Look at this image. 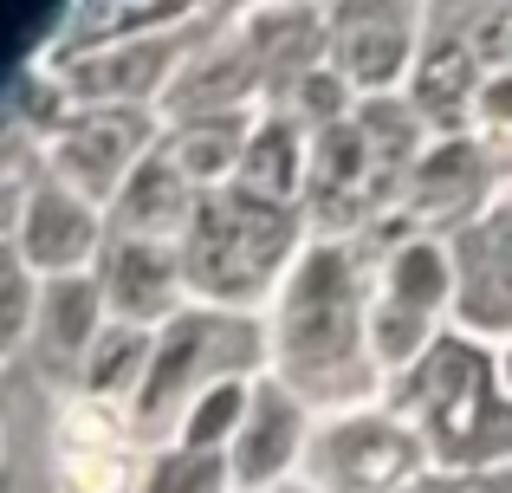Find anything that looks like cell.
<instances>
[{"label": "cell", "mask_w": 512, "mask_h": 493, "mask_svg": "<svg viewBox=\"0 0 512 493\" xmlns=\"http://www.w3.org/2000/svg\"><path fill=\"white\" fill-rule=\"evenodd\" d=\"M396 416L422 435L441 474H493L512 468V396L500 383V357L467 331H441L435 351L402 377Z\"/></svg>", "instance_id": "7a4b0ae2"}, {"label": "cell", "mask_w": 512, "mask_h": 493, "mask_svg": "<svg viewBox=\"0 0 512 493\" xmlns=\"http://www.w3.org/2000/svg\"><path fill=\"white\" fill-rule=\"evenodd\" d=\"M98 286H104V305H111V325H169L182 305L175 292L188 286L182 273V247H163V241H104L98 253Z\"/></svg>", "instance_id": "9c48e42d"}, {"label": "cell", "mask_w": 512, "mask_h": 493, "mask_svg": "<svg viewBox=\"0 0 512 493\" xmlns=\"http://www.w3.org/2000/svg\"><path fill=\"white\" fill-rule=\"evenodd\" d=\"M273 493H318V487H273Z\"/></svg>", "instance_id": "83f0119b"}, {"label": "cell", "mask_w": 512, "mask_h": 493, "mask_svg": "<svg viewBox=\"0 0 512 493\" xmlns=\"http://www.w3.org/2000/svg\"><path fill=\"white\" fill-rule=\"evenodd\" d=\"M402 493H467V481H448V474H428V481L402 487Z\"/></svg>", "instance_id": "484cf974"}, {"label": "cell", "mask_w": 512, "mask_h": 493, "mask_svg": "<svg viewBox=\"0 0 512 493\" xmlns=\"http://www.w3.org/2000/svg\"><path fill=\"white\" fill-rule=\"evenodd\" d=\"M305 468H312L318 493H402L415 481H428V448L422 435L402 416H383V409H344L305 448Z\"/></svg>", "instance_id": "5b68a950"}, {"label": "cell", "mask_w": 512, "mask_h": 493, "mask_svg": "<svg viewBox=\"0 0 512 493\" xmlns=\"http://www.w3.org/2000/svg\"><path fill=\"white\" fill-rule=\"evenodd\" d=\"M260 351H266V338H260L253 318L214 312V305H182V312L156 331L150 377H143L137 403H130V422H137V429H163L169 416H188L208 390L247 383L240 370L260 364Z\"/></svg>", "instance_id": "277c9868"}, {"label": "cell", "mask_w": 512, "mask_h": 493, "mask_svg": "<svg viewBox=\"0 0 512 493\" xmlns=\"http://www.w3.org/2000/svg\"><path fill=\"white\" fill-rule=\"evenodd\" d=\"M111 228H98V208L85 195H72L65 182H39L20 202V221H13V253L33 266L39 279H72L85 260H98Z\"/></svg>", "instance_id": "52a82bcc"}, {"label": "cell", "mask_w": 512, "mask_h": 493, "mask_svg": "<svg viewBox=\"0 0 512 493\" xmlns=\"http://www.w3.org/2000/svg\"><path fill=\"white\" fill-rule=\"evenodd\" d=\"M409 13L402 7H370V13H344L338 26V72L350 91L363 98H396V78L409 65Z\"/></svg>", "instance_id": "7c38bea8"}, {"label": "cell", "mask_w": 512, "mask_h": 493, "mask_svg": "<svg viewBox=\"0 0 512 493\" xmlns=\"http://www.w3.org/2000/svg\"><path fill=\"white\" fill-rule=\"evenodd\" d=\"M500 383H506V396H512V338H506V351H500Z\"/></svg>", "instance_id": "4316f807"}, {"label": "cell", "mask_w": 512, "mask_h": 493, "mask_svg": "<svg viewBox=\"0 0 512 493\" xmlns=\"http://www.w3.org/2000/svg\"><path fill=\"white\" fill-rule=\"evenodd\" d=\"M480 117L487 124H512V72H493L480 85Z\"/></svg>", "instance_id": "cb8c5ba5"}, {"label": "cell", "mask_w": 512, "mask_h": 493, "mask_svg": "<svg viewBox=\"0 0 512 493\" xmlns=\"http://www.w3.org/2000/svg\"><path fill=\"white\" fill-rule=\"evenodd\" d=\"M227 487H234V461L227 455H188V448L163 455L150 474V493H227Z\"/></svg>", "instance_id": "603a6c76"}, {"label": "cell", "mask_w": 512, "mask_h": 493, "mask_svg": "<svg viewBox=\"0 0 512 493\" xmlns=\"http://www.w3.org/2000/svg\"><path fill=\"white\" fill-rule=\"evenodd\" d=\"M59 487L65 493H130V455L111 422V403H91L65 416V448H59Z\"/></svg>", "instance_id": "4fadbf2b"}, {"label": "cell", "mask_w": 512, "mask_h": 493, "mask_svg": "<svg viewBox=\"0 0 512 493\" xmlns=\"http://www.w3.org/2000/svg\"><path fill=\"white\" fill-rule=\"evenodd\" d=\"M480 85H487V78H474L467 39H435L422 72H415V85H409V104L415 111H435V117H454L467 104V91H480Z\"/></svg>", "instance_id": "ffe728a7"}, {"label": "cell", "mask_w": 512, "mask_h": 493, "mask_svg": "<svg viewBox=\"0 0 512 493\" xmlns=\"http://www.w3.org/2000/svg\"><path fill=\"white\" fill-rule=\"evenodd\" d=\"M383 299H402L415 312L441 318L461 299V273H454V247L441 241H402L383 266Z\"/></svg>", "instance_id": "ac0fdd59"}, {"label": "cell", "mask_w": 512, "mask_h": 493, "mask_svg": "<svg viewBox=\"0 0 512 493\" xmlns=\"http://www.w3.org/2000/svg\"><path fill=\"white\" fill-rule=\"evenodd\" d=\"M247 403H253V383H221V390H208L182 416V448L188 455H227L240 422H247Z\"/></svg>", "instance_id": "44dd1931"}, {"label": "cell", "mask_w": 512, "mask_h": 493, "mask_svg": "<svg viewBox=\"0 0 512 493\" xmlns=\"http://www.w3.org/2000/svg\"><path fill=\"white\" fill-rule=\"evenodd\" d=\"M273 377L299 403H357L370 390L376 357H370V312L357 292V266L338 241H318L299 253V266L279 286L273 318Z\"/></svg>", "instance_id": "6da1fadb"}, {"label": "cell", "mask_w": 512, "mask_h": 493, "mask_svg": "<svg viewBox=\"0 0 512 493\" xmlns=\"http://www.w3.org/2000/svg\"><path fill=\"white\" fill-rule=\"evenodd\" d=\"M247 143H253V130H240V117H201V124L175 130V143H169L163 156L188 176V189H195V195H214V189H234L227 176H240Z\"/></svg>", "instance_id": "e0dca14e"}, {"label": "cell", "mask_w": 512, "mask_h": 493, "mask_svg": "<svg viewBox=\"0 0 512 493\" xmlns=\"http://www.w3.org/2000/svg\"><path fill=\"white\" fill-rule=\"evenodd\" d=\"M201 195L188 189V176L169 163L163 150L124 182V195L111 202V241H163V247H182L188 221H195Z\"/></svg>", "instance_id": "8fae6325"}, {"label": "cell", "mask_w": 512, "mask_h": 493, "mask_svg": "<svg viewBox=\"0 0 512 493\" xmlns=\"http://www.w3.org/2000/svg\"><path fill=\"white\" fill-rule=\"evenodd\" d=\"M163 65H169V46H156V39H137V46H104L98 59L72 65L65 98H78L85 111H124V104L150 98V91L163 85Z\"/></svg>", "instance_id": "5bb4252c"}, {"label": "cell", "mask_w": 512, "mask_h": 493, "mask_svg": "<svg viewBox=\"0 0 512 493\" xmlns=\"http://www.w3.org/2000/svg\"><path fill=\"white\" fill-rule=\"evenodd\" d=\"M46 156H52V169H59L52 182H65L72 195H85L91 208H98V202H117V195H124V182L156 156L150 150V117H143L137 104H124V111L59 117Z\"/></svg>", "instance_id": "8992f818"}, {"label": "cell", "mask_w": 512, "mask_h": 493, "mask_svg": "<svg viewBox=\"0 0 512 493\" xmlns=\"http://www.w3.org/2000/svg\"><path fill=\"white\" fill-rule=\"evenodd\" d=\"M299 234H292L286 208L253 202L247 189H214L201 195L195 221L182 234V273L195 305H214V312H240L260 305L273 286H286L279 273L299 266Z\"/></svg>", "instance_id": "3957f363"}, {"label": "cell", "mask_w": 512, "mask_h": 493, "mask_svg": "<svg viewBox=\"0 0 512 493\" xmlns=\"http://www.w3.org/2000/svg\"><path fill=\"white\" fill-rule=\"evenodd\" d=\"M454 273H461V312L467 331H512V195L454 241Z\"/></svg>", "instance_id": "30bf717a"}, {"label": "cell", "mask_w": 512, "mask_h": 493, "mask_svg": "<svg viewBox=\"0 0 512 493\" xmlns=\"http://www.w3.org/2000/svg\"><path fill=\"white\" fill-rule=\"evenodd\" d=\"M104 286L98 273H72V279H39V331H46V351L65 364L85 370V357L104 338Z\"/></svg>", "instance_id": "2e32d148"}, {"label": "cell", "mask_w": 512, "mask_h": 493, "mask_svg": "<svg viewBox=\"0 0 512 493\" xmlns=\"http://www.w3.org/2000/svg\"><path fill=\"white\" fill-rule=\"evenodd\" d=\"M467 493H512V468H493V474H474Z\"/></svg>", "instance_id": "d4e9b609"}, {"label": "cell", "mask_w": 512, "mask_h": 493, "mask_svg": "<svg viewBox=\"0 0 512 493\" xmlns=\"http://www.w3.org/2000/svg\"><path fill=\"white\" fill-rule=\"evenodd\" d=\"M305 130L312 124H299V117H266V124L253 130V143H247V163H240L234 189H247L253 202H266V208H292L299 189L312 182Z\"/></svg>", "instance_id": "9a60e30c"}, {"label": "cell", "mask_w": 512, "mask_h": 493, "mask_svg": "<svg viewBox=\"0 0 512 493\" xmlns=\"http://www.w3.org/2000/svg\"><path fill=\"white\" fill-rule=\"evenodd\" d=\"M150 351H156V331H137V325H104L98 351L85 357L78 383H85L91 403H137L143 377H150Z\"/></svg>", "instance_id": "d6986e66"}, {"label": "cell", "mask_w": 512, "mask_h": 493, "mask_svg": "<svg viewBox=\"0 0 512 493\" xmlns=\"http://www.w3.org/2000/svg\"><path fill=\"white\" fill-rule=\"evenodd\" d=\"M305 448H312V422H305V403L286 390L279 377H253V403L247 422H240L234 448V487H286V468H299Z\"/></svg>", "instance_id": "ba28073f"}, {"label": "cell", "mask_w": 512, "mask_h": 493, "mask_svg": "<svg viewBox=\"0 0 512 493\" xmlns=\"http://www.w3.org/2000/svg\"><path fill=\"white\" fill-rule=\"evenodd\" d=\"M474 169H480V156L467 150V143H441L428 163H415L409 195H415L422 208H441V202H454L461 189H474Z\"/></svg>", "instance_id": "7402d4cb"}]
</instances>
